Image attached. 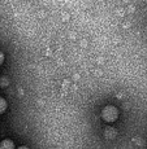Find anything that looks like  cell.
Masks as SVG:
<instances>
[{"label":"cell","mask_w":147,"mask_h":149,"mask_svg":"<svg viewBox=\"0 0 147 149\" xmlns=\"http://www.w3.org/2000/svg\"><path fill=\"white\" fill-rule=\"evenodd\" d=\"M0 149H14V144L12 140H3L1 143H0Z\"/></svg>","instance_id":"2"},{"label":"cell","mask_w":147,"mask_h":149,"mask_svg":"<svg viewBox=\"0 0 147 149\" xmlns=\"http://www.w3.org/2000/svg\"><path fill=\"white\" fill-rule=\"evenodd\" d=\"M3 62H4V53L0 51V65H1Z\"/></svg>","instance_id":"4"},{"label":"cell","mask_w":147,"mask_h":149,"mask_svg":"<svg viewBox=\"0 0 147 149\" xmlns=\"http://www.w3.org/2000/svg\"><path fill=\"white\" fill-rule=\"evenodd\" d=\"M7 101H5L4 99H3V97H0V114L1 113H4L5 110H7Z\"/></svg>","instance_id":"3"},{"label":"cell","mask_w":147,"mask_h":149,"mask_svg":"<svg viewBox=\"0 0 147 149\" xmlns=\"http://www.w3.org/2000/svg\"><path fill=\"white\" fill-rule=\"evenodd\" d=\"M117 117H119V111H117V109L115 107H106L104 109L102 110V118L104 119L106 122H115L117 119Z\"/></svg>","instance_id":"1"},{"label":"cell","mask_w":147,"mask_h":149,"mask_svg":"<svg viewBox=\"0 0 147 149\" xmlns=\"http://www.w3.org/2000/svg\"><path fill=\"white\" fill-rule=\"evenodd\" d=\"M17 149H29L27 147H20V148H17Z\"/></svg>","instance_id":"5"}]
</instances>
